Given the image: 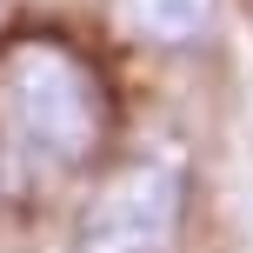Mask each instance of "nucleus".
I'll return each mask as SVG.
<instances>
[{
  "instance_id": "f257e3e1",
  "label": "nucleus",
  "mask_w": 253,
  "mask_h": 253,
  "mask_svg": "<svg viewBox=\"0 0 253 253\" xmlns=\"http://www.w3.org/2000/svg\"><path fill=\"white\" fill-rule=\"evenodd\" d=\"M0 126L27 167L74 173L107 140V87L74 47L20 40L0 67Z\"/></svg>"
},
{
  "instance_id": "f03ea898",
  "label": "nucleus",
  "mask_w": 253,
  "mask_h": 253,
  "mask_svg": "<svg viewBox=\"0 0 253 253\" xmlns=\"http://www.w3.org/2000/svg\"><path fill=\"white\" fill-rule=\"evenodd\" d=\"M180 200H187V160L173 147H153L107 180L100 200L80 220L74 253H173L180 233Z\"/></svg>"
},
{
  "instance_id": "7ed1b4c3",
  "label": "nucleus",
  "mask_w": 253,
  "mask_h": 253,
  "mask_svg": "<svg viewBox=\"0 0 253 253\" xmlns=\"http://www.w3.org/2000/svg\"><path fill=\"white\" fill-rule=\"evenodd\" d=\"M126 27H133L140 40H153V47H187V40L207 34V20H213V0H120Z\"/></svg>"
}]
</instances>
